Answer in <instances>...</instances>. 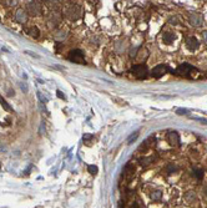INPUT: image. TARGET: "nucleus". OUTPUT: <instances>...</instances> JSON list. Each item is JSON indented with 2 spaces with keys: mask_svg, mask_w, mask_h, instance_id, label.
Segmentation results:
<instances>
[{
  "mask_svg": "<svg viewBox=\"0 0 207 208\" xmlns=\"http://www.w3.org/2000/svg\"><path fill=\"white\" fill-rule=\"evenodd\" d=\"M161 197H162L161 191H155L153 193H151V198H152L153 201H160Z\"/></svg>",
  "mask_w": 207,
  "mask_h": 208,
  "instance_id": "ddd939ff",
  "label": "nucleus"
},
{
  "mask_svg": "<svg viewBox=\"0 0 207 208\" xmlns=\"http://www.w3.org/2000/svg\"><path fill=\"white\" fill-rule=\"evenodd\" d=\"M25 33L29 36L35 37V39L39 37V35H40V31H39V29L36 26H28V28H25Z\"/></svg>",
  "mask_w": 207,
  "mask_h": 208,
  "instance_id": "9b49d317",
  "label": "nucleus"
},
{
  "mask_svg": "<svg viewBox=\"0 0 207 208\" xmlns=\"http://www.w3.org/2000/svg\"><path fill=\"white\" fill-rule=\"evenodd\" d=\"M170 23L171 24H177V19H176V18H171L170 19Z\"/></svg>",
  "mask_w": 207,
  "mask_h": 208,
  "instance_id": "a878e982",
  "label": "nucleus"
},
{
  "mask_svg": "<svg viewBox=\"0 0 207 208\" xmlns=\"http://www.w3.org/2000/svg\"><path fill=\"white\" fill-rule=\"evenodd\" d=\"M190 23L193 25V26H200V25H202V23H203V19H202V15L201 14H192L191 16H190Z\"/></svg>",
  "mask_w": 207,
  "mask_h": 208,
  "instance_id": "1a4fd4ad",
  "label": "nucleus"
},
{
  "mask_svg": "<svg viewBox=\"0 0 207 208\" xmlns=\"http://www.w3.org/2000/svg\"><path fill=\"white\" fill-rule=\"evenodd\" d=\"M20 87H21V90H23L24 92H28V91H29V89H28V85H26V84H23V82H21V84H20Z\"/></svg>",
  "mask_w": 207,
  "mask_h": 208,
  "instance_id": "5701e85b",
  "label": "nucleus"
},
{
  "mask_svg": "<svg viewBox=\"0 0 207 208\" xmlns=\"http://www.w3.org/2000/svg\"><path fill=\"white\" fill-rule=\"evenodd\" d=\"M43 131H45V126H44V122H41V125H40V130H39V132H40L41 135H43V133H44Z\"/></svg>",
  "mask_w": 207,
  "mask_h": 208,
  "instance_id": "b1692460",
  "label": "nucleus"
},
{
  "mask_svg": "<svg viewBox=\"0 0 207 208\" xmlns=\"http://www.w3.org/2000/svg\"><path fill=\"white\" fill-rule=\"evenodd\" d=\"M15 20H16L19 24H25L26 20H28V13H26V10L19 9L18 11L15 13Z\"/></svg>",
  "mask_w": 207,
  "mask_h": 208,
  "instance_id": "0eeeda50",
  "label": "nucleus"
},
{
  "mask_svg": "<svg viewBox=\"0 0 207 208\" xmlns=\"http://www.w3.org/2000/svg\"><path fill=\"white\" fill-rule=\"evenodd\" d=\"M195 120H199V121H201L202 123H205V125H207V120H205V119H197V117H196Z\"/></svg>",
  "mask_w": 207,
  "mask_h": 208,
  "instance_id": "bb28decb",
  "label": "nucleus"
},
{
  "mask_svg": "<svg viewBox=\"0 0 207 208\" xmlns=\"http://www.w3.org/2000/svg\"><path fill=\"white\" fill-rule=\"evenodd\" d=\"M65 14L70 20H77L80 18V15H81V10H80V8L77 5H72L71 8H69L66 10Z\"/></svg>",
  "mask_w": 207,
  "mask_h": 208,
  "instance_id": "39448f33",
  "label": "nucleus"
},
{
  "mask_svg": "<svg viewBox=\"0 0 207 208\" xmlns=\"http://www.w3.org/2000/svg\"><path fill=\"white\" fill-rule=\"evenodd\" d=\"M56 93H58V96H59L60 99H63V100H65V95H63V93H61V91H56Z\"/></svg>",
  "mask_w": 207,
  "mask_h": 208,
  "instance_id": "393cba45",
  "label": "nucleus"
},
{
  "mask_svg": "<svg viewBox=\"0 0 207 208\" xmlns=\"http://www.w3.org/2000/svg\"><path fill=\"white\" fill-rule=\"evenodd\" d=\"M87 171L91 173V174H96L97 173V166H95V164H89L87 166Z\"/></svg>",
  "mask_w": 207,
  "mask_h": 208,
  "instance_id": "2eb2a0df",
  "label": "nucleus"
},
{
  "mask_svg": "<svg viewBox=\"0 0 207 208\" xmlns=\"http://www.w3.org/2000/svg\"><path fill=\"white\" fill-rule=\"evenodd\" d=\"M130 72L136 79L142 80V79H146V76H147V67L145 65H135V66L131 67Z\"/></svg>",
  "mask_w": 207,
  "mask_h": 208,
  "instance_id": "7ed1b4c3",
  "label": "nucleus"
},
{
  "mask_svg": "<svg viewBox=\"0 0 207 208\" xmlns=\"http://www.w3.org/2000/svg\"><path fill=\"white\" fill-rule=\"evenodd\" d=\"M67 59L72 62H76V64H85V57H84V53L79 49H75V50H71L69 55H67Z\"/></svg>",
  "mask_w": 207,
  "mask_h": 208,
  "instance_id": "f03ea898",
  "label": "nucleus"
},
{
  "mask_svg": "<svg viewBox=\"0 0 207 208\" xmlns=\"http://www.w3.org/2000/svg\"><path fill=\"white\" fill-rule=\"evenodd\" d=\"M0 103H2V106H3V107L6 110V111H9V112H12V111H13V109L10 107V106L8 105V103H6V102H5V101L2 99V97H0Z\"/></svg>",
  "mask_w": 207,
  "mask_h": 208,
  "instance_id": "f3484780",
  "label": "nucleus"
},
{
  "mask_svg": "<svg viewBox=\"0 0 207 208\" xmlns=\"http://www.w3.org/2000/svg\"><path fill=\"white\" fill-rule=\"evenodd\" d=\"M169 70L167 66L165 65H157L156 67H153L152 71H151V76L155 77V79H160L161 76H163L165 74H166V71Z\"/></svg>",
  "mask_w": 207,
  "mask_h": 208,
  "instance_id": "423d86ee",
  "label": "nucleus"
},
{
  "mask_svg": "<svg viewBox=\"0 0 207 208\" xmlns=\"http://www.w3.org/2000/svg\"><path fill=\"white\" fill-rule=\"evenodd\" d=\"M82 140H84V142L89 143V142H91L92 140H94V136H92V135H90V133H85L84 136H82Z\"/></svg>",
  "mask_w": 207,
  "mask_h": 208,
  "instance_id": "dca6fc26",
  "label": "nucleus"
},
{
  "mask_svg": "<svg viewBox=\"0 0 207 208\" xmlns=\"http://www.w3.org/2000/svg\"><path fill=\"white\" fill-rule=\"evenodd\" d=\"M38 97L40 99V101L43 102V103H46V102H48V99H46V97H44L43 95H41V92H40V91L38 92Z\"/></svg>",
  "mask_w": 207,
  "mask_h": 208,
  "instance_id": "4be33fe9",
  "label": "nucleus"
},
{
  "mask_svg": "<svg viewBox=\"0 0 207 208\" xmlns=\"http://www.w3.org/2000/svg\"><path fill=\"white\" fill-rule=\"evenodd\" d=\"M186 46H187V49L190 51H195L196 49L199 47V41L196 37H189L187 40H186Z\"/></svg>",
  "mask_w": 207,
  "mask_h": 208,
  "instance_id": "9d476101",
  "label": "nucleus"
},
{
  "mask_svg": "<svg viewBox=\"0 0 207 208\" xmlns=\"http://www.w3.org/2000/svg\"><path fill=\"white\" fill-rule=\"evenodd\" d=\"M177 115H187L189 113V110L187 109H177Z\"/></svg>",
  "mask_w": 207,
  "mask_h": 208,
  "instance_id": "412c9836",
  "label": "nucleus"
},
{
  "mask_svg": "<svg viewBox=\"0 0 207 208\" xmlns=\"http://www.w3.org/2000/svg\"><path fill=\"white\" fill-rule=\"evenodd\" d=\"M192 174H193L197 180H200V181H201V180H202V177H203V171H202V170H193Z\"/></svg>",
  "mask_w": 207,
  "mask_h": 208,
  "instance_id": "4468645a",
  "label": "nucleus"
},
{
  "mask_svg": "<svg viewBox=\"0 0 207 208\" xmlns=\"http://www.w3.org/2000/svg\"><path fill=\"white\" fill-rule=\"evenodd\" d=\"M151 161H152V157H147V158H141V164L142 166H147V164H150L151 163Z\"/></svg>",
  "mask_w": 207,
  "mask_h": 208,
  "instance_id": "a211bd4d",
  "label": "nucleus"
},
{
  "mask_svg": "<svg viewBox=\"0 0 207 208\" xmlns=\"http://www.w3.org/2000/svg\"><path fill=\"white\" fill-rule=\"evenodd\" d=\"M202 36H203V40H205V43L207 44V31H205V33H203V35H202Z\"/></svg>",
  "mask_w": 207,
  "mask_h": 208,
  "instance_id": "cd10ccee",
  "label": "nucleus"
},
{
  "mask_svg": "<svg viewBox=\"0 0 207 208\" xmlns=\"http://www.w3.org/2000/svg\"><path fill=\"white\" fill-rule=\"evenodd\" d=\"M137 136H139V132H135V133H132L131 136L127 138V143H132V141H135L136 138H137Z\"/></svg>",
  "mask_w": 207,
  "mask_h": 208,
  "instance_id": "6ab92c4d",
  "label": "nucleus"
},
{
  "mask_svg": "<svg viewBox=\"0 0 207 208\" xmlns=\"http://www.w3.org/2000/svg\"><path fill=\"white\" fill-rule=\"evenodd\" d=\"M197 72H199V70L191 66L190 64H182L175 70V74H180L185 77H192L193 74H197Z\"/></svg>",
  "mask_w": 207,
  "mask_h": 208,
  "instance_id": "f257e3e1",
  "label": "nucleus"
},
{
  "mask_svg": "<svg viewBox=\"0 0 207 208\" xmlns=\"http://www.w3.org/2000/svg\"><path fill=\"white\" fill-rule=\"evenodd\" d=\"M173 39H175V35H173V34H171V33H165V34H163V41H165L166 44L172 43Z\"/></svg>",
  "mask_w": 207,
  "mask_h": 208,
  "instance_id": "f8f14e48",
  "label": "nucleus"
},
{
  "mask_svg": "<svg viewBox=\"0 0 207 208\" xmlns=\"http://www.w3.org/2000/svg\"><path fill=\"white\" fill-rule=\"evenodd\" d=\"M167 140H169V142L172 145V146H179V145H180V136H179V133L175 132V131L169 132Z\"/></svg>",
  "mask_w": 207,
  "mask_h": 208,
  "instance_id": "6e6552de",
  "label": "nucleus"
},
{
  "mask_svg": "<svg viewBox=\"0 0 207 208\" xmlns=\"http://www.w3.org/2000/svg\"><path fill=\"white\" fill-rule=\"evenodd\" d=\"M186 200H187L189 202H192L195 200V193L193 192H189L187 194H186Z\"/></svg>",
  "mask_w": 207,
  "mask_h": 208,
  "instance_id": "aec40b11",
  "label": "nucleus"
},
{
  "mask_svg": "<svg viewBox=\"0 0 207 208\" xmlns=\"http://www.w3.org/2000/svg\"><path fill=\"white\" fill-rule=\"evenodd\" d=\"M26 13L31 15H38L41 13V4L40 2H29L26 4Z\"/></svg>",
  "mask_w": 207,
  "mask_h": 208,
  "instance_id": "20e7f679",
  "label": "nucleus"
}]
</instances>
